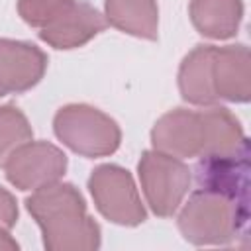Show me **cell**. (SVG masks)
<instances>
[{"mask_svg": "<svg viewBox=\"0 0 251 251\" xmlns=\"http://www.w3.org/2000/svg\"><path fill=\"white\" fill-rule=\"evenodd\" d=\"M25 208L43 233L49 251H94L100 247V226L86 212V202L71 182H53L33 190Z\"/></svg>", "mask_w": 251, "mask_h": 251, "instance_id": "6da1fadb", "label": "cell"}, {"mask_svg": "<svg viewBox=\"0 0 251 251\" xmlns=\"http://www.w3.org/2000/svg\"><path fill=\"white\" fill-rule=\"evenodd\" d=\"M247 218V202L216 190L198 188L182 206L176 226L192 245H227L245 229Z\"/></svg>", "mask_w": 251, "mask_h": 251, "instance_id": "7a4b0ae2", "label": "cell"}, {"mask_svg": "<svg viewBox=\"0 0 251 251\" xmlns=\"http://www.w3.org/2000/svg\"><path fill=\"white\" fill-rule=\"evenodd\" d=\"M57 139L73 153L98 159L116 153L122 141V129L114 118L88 104H67L53 118Z\"/></svg>", "mask_w": 251, "mask_h": 251, "instance_id": "3957f363", "label": "cell"}, {"mask_svg": "<svg viewBox=\"0 0 251 251\" xmlns=\"http://www.w3.org/2000/svg\"><path fill=\"white\" fill-rule=\"evenodd\" d=\"M137 173L141 190L151 212L159 218H171L180 208L190 188V169L182 159L171 157L157 149L143 151Z\"/></svg>", "mask_w": 251, "mask_h": 251, "instance_id": "277c9868", "label": "cell"}, {"mask_svg": "<svg viewBox=\"0 0 251 251\" xmlns=\"http://www.w3.org/2000/svg\"><path fill=\"white\" fill-rule=\"evenodd\" d=\"M88 190L96 210L118 226H139L147 220L133 176L120 165H100L88 176Z\"/></svg>", "mask_w": 251, "mask_h": 251, "instance_id": "5b68a950", "label": "cell"}, {"mask_svg": "<svg viewBox=\"0 0 251 251\" xmlns=\"http://www.w3.org/2000/svg\"><path fill=\"white\" fill-rule=\"evenodd\" d=\"M67 155L49 141H27L4 163V175L18 190H37L61 180L67 173Z\"/></svg>", "mask_w": 251, "mask_h": 251, "instance_id": "8992f818", "label": "cell"}, {"mask_svg": "<svg viewBox=\"0 0 251 251\" xmlns=\"http://www.w3.org/2000/svg\"><path fill=\"white\" fill-rule=\"evenodd\" d=\"M151 145L176 159L200 157L204 147L202 112L175 108L163 114L151 129Z\"/></svg>", "mask_w": 251, "mask_h": 251, "instance_id": "52a82bcc", "label": "cell"}, {"mask_svg": "<svg viewBox=\"0 0 251 251\" xmlns=\"http://www.w3.org/2000/svg\"><path fill=\"white\" fill-rule=\"evenodd\" d=\"M47 71V55L29 41L0 37V98L33 88Z\"/></svg>", "mask_w": 251, "mask_h": 251, "instance_id": "ba28073f", "label": "cell"}, {"mask_svg": "<svg viewBox=\"0 0 251 251\" xmlns=\"http://www.w3.org/2000/svg\"><path fill=\"white\" fill-rule=\"evenodd\" d=\"M106 27V18L88 2H73L53 22L39 29V39L53 49H76L86 45Z\"/></svg>", "mask_w": 251, "mask_h": 251, "instance_id": "9c48e42d", "label": "cell"}, {"mask_svg": "<svg viewBox=\"0 0 251 251\" xmlns=\"http://www.w3.org/2000/svg\"><path fill=\"white\" fill-rule=\"evenodd\" d=\"M212 84L218 100L245 104L251 98L249 49L243 43L214 49Z\"/></svg>", "mask_w": 251, "mask_h": 251, "instance_id": "30bf717a", "label": "cell"}, {"mask_svg": "<svg viewBox=\"0 0 251 251\" xmlns=\"http://www.w3.org/2000/svg\"><path fill=\"white\" fill-rule=\"evenodd\" d=\"M249 153L231 157H200L196 180L200 188L216 190L249 202Z\"/></svg>", "mask_w": 251, "mask_h": 251, "instance_id": "8fae6325", "label": "cell"}, {"mask_svg": "<svg viewBox=\"0 0 251 251\" xmlns=\"http://www.w3.org/2000/svg\"><path fill=\"white\" fill-rule=\"evenodd\" d=\"M204 118V147L200 157H231L249 153L239 120L224 106H208Z\"/></svg>", "mask_w": 251, "mask_h": 251, "instance_id": "7c38bea8", "label": "cell"}, {"mask_svg": "<svg viewBox=\"0 0 251 251\" xmlns=\"http://www.w3.org/2000/svg\"><path fill=\"white\" fill-rule=\"evenodd\" d=\"M216 45H196L180 63L178 69V90L184 102L192 106H216L220 100L216 98L212 84V59Z\"/></svg>", "mask_w": 251, "mask_h": 251, "instance_id": "4fadbf2b", "label": "cell"}, {"mask_svg": "<svg viewBox=\"0 0 251 251\" xmlns=\"http://www.w3.org/2000/svg\"><path fill=\"white\" fill-rule=\"evenodd\" d=\"M104 18L112 27L155 41L159 35L157 0H104Z\"/></svg>", "mask_w": 251, "mask_h": 251, "instance_id": "5bb4252c", "label": "cell"}, {"mask_svg": "<svg viewBox=\"0 0 251 251\" xmlns=\"http://www.w3.org/2000/svg\"><path fill=\"white\" fill-rule=\"evenodd\" d=\"M190 22L208 39H229L237 33L243 18L241 0H190Z\"/></svg>", "mask_w": 251, "mask_h": 251, "instance_id": "9a60e30c", "label": "cell"}, {"mask_svg": "<svg viewBox=\"0 0 251 251\" xmlns=\"http://www.w3.org/2000/svg\"><path fill=\"white\" fill-rule=\"evenodd\" d=\"M31 139H33V129L25 114L12 104L0 106V167H4L8 157L18 147H22Z\"/></svg>", "mask_w": 251, "mask_h": 251, "instance_id": "2e32d148", "label": "cell"}, {"mask_svg": "<svg viewBox=\"0 0 251 251\" xmlns=\"http://www.w3.org/2000/svg\"><path fill=\"white\" fill-rule=\"evenodd\" d=\"M75 0H18L20 18L31 27H45Z\"/></svg>", "mask_w": 251, "mask_h": 251, "instance_id": "e0dca14e", "label": "cell"}, {"mask_svg": "<svg viewBox=\"0 0 251 251\" xmlns=\"http://www.w3.org/2000/svg\"><path fill=\"white\" fill-rule=\"evenodd\" d=\"M18 222V204L10 190L0 186V226L12 229Z\"/></svg>", "mask_w": 251, "mask_h": 251, "instance_id": "ac0fdd59", "label": "cell"}, {"mask_svg": "<svg viewBox=\"0 0 251 251\" xmlns=\"http://www.w3.org/2000/svg\"><path fill=\"white\" fill-rule=\"evenodd\" d=\"M20 245H18V241L10 235V229H6V227H2L0 226V251H16Z\"/></svg>", "mask_w": 251, "mask_h": 251, "instance_id": "d6986e66", "label": "cell"}]
</instances>
